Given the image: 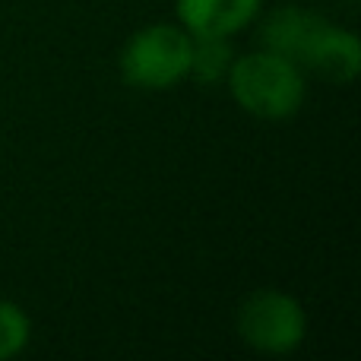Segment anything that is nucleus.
<instances>
[{
  "label": "nucleus",
  "instance_id": "f03ea898",
  "mask_svg": "<svg viewBox=\"0 0 361 361\" xmlns=\"http://www.w3.org/2000/svg\"><path fill=\"white\" fill-rule=\"evenodd\" d=\"M193 35L178 23L140 25L118 54V73L124 86L140 92H169L190 80Z\"/></svg>",
  "mask_w": 361,
  "mask_h": 361
},
{
  "label": "nucleus",
  "instance_id": "6e6552de",
  "mask_svg": "<svg viewBox=\"0 0 361 361\" xmlns=\"http://www.w3.org/2000/svg\"><path fill=\"white\" fill-rule=\"evenodd\" d=\"M32 343V317L23 305L0 298V361L19 358Z\"/></svg>",
  "mask_w": 361,
  "mask_h": 361
},
{
  "label": "nucleus",
  "instance_id": "f257e3e1",
  "mask_svg": "<svg viewBox=\"0 0 361 361\" xmlns=\"http://www.w3.org/2000/svg\"><path fill=\"white\" fill-rule=\"evenodd\" d=\"M231 102L257 121H292L305 108L307 73L292 57L276 54L269 48H254L235 54L231 70L222 82Z\"/></svg>",
  "mask_w": 361,
  "mask_h": 361
},
{
  "label": "nucleus",
  "instance_id": "0eeeda50",
  "mask_svg": "<svg viewBox=\"0 0 361 361\" xmlns=\"http://www.w3.org/2000/svg\"><path fill=\"white\" fill-rule=\"evenodd\" d=\"M235 61V44L222 35H193L190 80L200 86H222Z\"/></svg>",
  "mask_w": 361,
  "mask_h": 361
},
{
  "label": "nucleus",
  "instance_id": "39448f33",
  "mask_svg": "<svg viewBox=\"0 0 361 361\" xmlns=\"http://www.w3.org/2000/svg\"><path fill=\"white\" fill-rule=\"evenodd\" d=\"M267 0H175V16L190 35L235 38L257 25Z\"/></svg>",
  "mask_w": 361,
  "mask_h": 361
},
{
  "label": "nucleus",
  "instance_id": "20e7f679",
  "mask_svg": "<svg viewBox=\"0 0 361 361\" xmlns=\"http://www.w3.org/2000/svg\"><path fill=\"white\" fill-rule=\"evenodd\" d=\"M298 63L305 67V73L320 76L324 82L349 86L361 73V42L352 29L324 19V25L314 32Z\"/></svg>",
  "mask_w": 361,
  "mask_h": 361
},
{
  "label": "nucleus",
  "instance_id": "7ed1b4c3",
  "mask_svg": "<svg viewBox=\"0 0 361 361\" xmlns=\"http://www.w3.org/2000/svg\"><path fill=\"white\" fill-rule=\"evenodd\" d=\"M235 333L260 355H292L307 339V311L282 288H257L238 305Z\"/></svg>",
  "mask_w": 361,
  "mask_h": 361
},
{
  "label": "nucleus",
  "instance_id": "423d86ee",
  "mask_svg": "<svg viewBox=\"0 0 361 361\" xmlns=\"http://www.w3.org/2000/svg\"><path fill=\"white\" fill-rule=\"evenodd\" d=\"M324 13L307 10L301 4H282L273 6L269 13H260V29H257V38H260V48H269L276 54L292 57L295 63L301 61L307 42L314 38V32L324 25Z\"/></svg>",
  "mask_w": 361,
  "mask_h": 361
}]
</instances>
